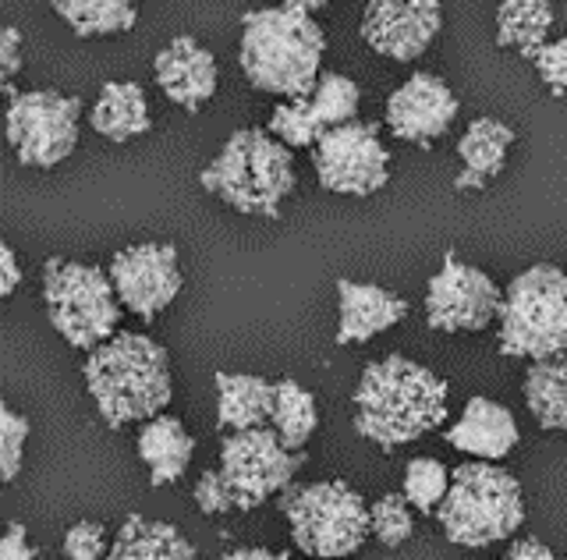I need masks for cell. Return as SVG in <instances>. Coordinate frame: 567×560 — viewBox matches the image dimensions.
Here are the masks:
<instances>
[{
    "label": "cell",
    "instance_id": "obj_23",
    "mask_svg": "<svg viewBox=\"0 0 567 560\" xmlns=\"http://www.w3.org/2000/svg\"><path fill=\"white\" fill-rule=\"evenodd\" d=\"M106 560H199L192 542L167 521L132 515L121 525Z\"/></svg>",
    "mask_w": 567,
    "mask_h": 560
},
{
    "label": "cell",
    "instance_id": "obj_24",
    "mask_svg": "<svg viewBox=\"0 0 567 560\" xmlns=\"http://www.w3.org/2000/svg\"><path fill=\"white\" fill-rule=\"evenodd\" d=\"M554 29V0H501L496 8V43L518 50L522 58H536L549 43Z\"/></svg>",
    "mask_w": 567,
    "mask_h": 560
},
{
    "label": "cell",
    "instance_id": "obj_40",
    "mask_svg": "<svg viewBox=\"0 0 567 560\" xmlns=\"http://www.w3.org/2000/svg\"><path fill=\"white\" fill-rule=\"evenodd\" d=\"M224 560H295L288 553H274V550H262V547H238V550H230Z\"/></svg>",
    "mask_w": 567,
    "mask_h": 560
},
{
    "label": "cell",
    "instance_id": "obj_6",
    "mask_svg": "<svg viewBox=\"0 0 567 560\" xmlns=\"http://www.w3.org/2000/svg\"><path fill=\"white\" fill-rule=\"evenodd\" d=\"M501 352L543 362L567 352V273L539 262L511 280L501 305Z\"/></svg>",
    "mask_w": 567,
    "mask_h": 560
},
{
    "label": "cell",
    "instance_id": "obj_20",
    "mask_svg": "<svg viewBox=\"0 0 567 560\" xmlns=\"http://www.w3.org/2000/svg\"><path fill=\"white\" fill-rule=\"evenodd\" d=\"M217 426L224 433H245L270 426L274 383L248 373H217Z\"/></svg>",
    "mask_w": 567,
    "mask_h": 560
},
{
    "label": "cell",
    "instance_id": "obj_36",
    "mask_svg": "<svg viewBox=\"0 0 567 560\" xmlns=\"http://www.w3.org/2000/svg\"><path fill=\"white\" fill-rule=\"evenodd\" d=\"M18 68H22V32L14 25H4V32H0V75H4V90H14Z\"/></svg>",
    "mask_w": 567,
    "mask_h": 560
},
{
    "label": "cell",
    "instance_id": "obj_18",
    "mask_svg": "<svg viewBox=\"0 0 567 560\" xmlns=\"http://www.w3.org/2000/svg\"><path fill=\"white\" fill-rule=\"evenodd\" d=\"M447 440L478 462H501L518 447L522 433H518V423H514L511 408H504L501 401L472 397L457 423L447 429Z\"/></svg>",
    "mask_w": 567,
    "mask_h": 560
},
{
    "label": "cell",
    "instance_id": "obj_2",
    "mask_svg": "<svg viewBox=\"0 0 567 560\" xmlns=\"http://www.w3.org/2000/svg\"><path fill=\"white\" fill-rule=\"evenodd\" d=\"M323 54L327 37L309 11L295 4L245 11L238 61L252 90L284 100L312 96L323 75Z\"/></svg>",
    "mask_w": 567,
    "mask_h": 560
},
{
    "label": "cell",
    "instance_id": "obj_13",
    "mask_svg": "<svg viewBox=\"0 0 567 560\" xmlns=\"http://www.w3.org/2000/svg\"><path fill=\"white\" fill-rule=\"evenodd\" d=\"M111 280L121 305L142 320H156L177 294H182V267H177V249L159 241L128 245L111 259Z\"/></svg>",
    "mask_w": 567,
    "mask_h": 560
},
{
    "label": "cell",
    "instance_id": "obj_4",
    "mask_svg": "<svg viewBox=\"0 0 567 560\" xmlns=\"http://www.w3.org/2000/svg\"><path fill=\"white\" fill-rule=\"evenodd\" d=\"M199 182L245 217H277L295 191V156L270 132L241 128L203 167Z\"/></svg>",
    "mask_w": 567,
    "mask_h": 560
},
{
    "label": "cell",
    "instance_id": "obj_15",
    "mask_svg": "<svg viewBox=\"0 0 567 560\" xmlns=\"http://www.w3.org/2000/svg\"><path fill=\"white\" fill-rule=\"evenodd\" d=\"M461 114L454 90L440 75L415 72L404 85H398L386 100L383 121L401 143L408 146H433L443 138Z\"/></svg>",
    "mask_w": 567,
    "mask_h": 560
},
{
    "label": "cell",
    "instance_id": "obj_32",
    "mask_svg": "<svg viewBox=\"0 0 567 560\" xmlns=\"http://www.w3.org/2000/svg\"><path fill=\"white\" fill-rule=\"evenodd\" d=\"M29 440V418L18 415L11 405H0V476L14 483L22 471V454Z\"/></svg>",
    "mask_w": 567,
    "mask_h": 560
},
{
    "label": "cell",
    "instance_id": "obj_17",
    "mask_svg": "<svg viewBox=\"0 0 567 560\" xmlns=\"http://www.w3.org/2000/svg\"><path fill=\"white\" fill-rule=\"evenodd\" d=\"M341 299V323H337V344H365L369 338L398 326L408 317V302L380 284H359V280H337Z\"/></svg>",
    "mask_w": 567,
    "mask_h": 560
},
{
    "label": "cell",
    "instance_id": "obj_3",
    "mask_svg": "<svg viewBox=\"0 0 567 560\" xmlns=\"http://www.w3.org/2000/svg\"><path fill=\"white\" fill-rule=\"evenodd\" d=\"M85 387L106 426L150 423L174 397L171 359L146 334H117L85 359Z\"/></svg>",
    "mask_w": 567,
    "mask_h": 560
},
{
    "label": "cell",
    "instance_id": "obj_35",
    "mask_svg": "<svg viewBox=\"0 0 567 560\" xmlns=\"http://www.w3.org/2000/svg\"><path fill=\"white\" fill-rule=\"evenodd\" d=\"M195 504H199L203 515H227L235 511V500L227 494V483L220 476V468H209L195 483Z\"/></svg>",
    "mask_w": 567,
    "mask_h": 560
},
{
    "label": "cell",
    "instance_id": "obj_5",
    "mask_svg": "<svg viewBox=\"0 0 567 560\" xmlns=\"http://www.w3.org/2000/svg\"><path fill=\"white\" fill-rule=\"evenodd\" d=\"M525 521V497L511 471L493 462L457 465L451 476V489L440 504L443 536L457 547H489L514 536Z\"/></svg>",
    "mask_w": 567,
    "mask_h": 560
},
{
    "label": "cell",
    "instance_id": "obj_9",
    "mask_svg": "<svg viewBox=\"0 0 567 560\" xmlns=\"http://www.w3.org/2000/svg\"><path fill=\"white\" fill-rule=\"evenodd\" d=\"M8 93V146L25 167L50 170L79 146L82 103L58 90H4Z\"/></svg>",
    "mask_w": 567,
    "mask_h": 560
},
{
    "label": "cell",
    "instance_id": "obj_39",
    "mask_svg": "<svg viewBox=\"0 0 567 560\" xmlns=\"http://www.w3.org/2000/svg\"><path fill=\"white\" fill-rule=\"evenodd\" d=\"M504 560H557V557L539 539H514L504 553Z\"/></svg>",
    "mask_w": 567,
    "mask_h": 560
},
{
    "label": "cell",
    "instance_id": "obj_25",
    "mask_svg": "<svg viewBox=\"0 0 567 560\" xmlns=\"http://www.w3.org/2000/svg\"><path fill=\"white\" fill-rule=\"evenodd\" d=\"M58 19L75 32V37H117V32L135 29L138 0H50Z\"/></svg>",
    "mask_w": 567,
    "mask_h": 560
},
{
    "label": "cell",
    "instance_id": "obj_34",
    "mask_svg": "<svg viewBox=\"0 0 567 560\" xmlns=\"http://www.w3.org/2000/svg\"><path fill=\"white\" fill-rule=\"evenodd\" d=\"M532 61H536V72L546 82V90L554 96H567V37L546 43Z\"/></svg>",
    "mask_w": 567,
    "mask_h": 560
},
{
    "label": "cell",
    "instance_id": "obj_26",
    "mask_svg": "<svg viewBox=\"0 0 567 560\" xmlns=\"http://www.w3.org/2000/svg\"><path fill=\"white\" fill-rule=\"evenodd\" d=\"M525 405L543 429H567V352L528 365Z\"/></svg>",
    "mask_w": 567,
    "mask_h": 560
},
{
    "label": "cell",
    "instance_id": "obj_7",
    "mask_svg": "<svg viewBox=\"0 0 567 560\" xmlns=\"http://www.w3.org/2000/svg\"><path fill=\"white\" fill-rule=\"evenodd\" d=\"M43 302L50 326L82 352H93V348L114 338L124 309L111 273L75 259L43 262Z\"/></svg>",
    "mask_w": 567,
    "mask_h": 560
},
{
    "label": "cell",
    "instance_id": "obj_22",
    "mask_svg": "<svg viewBox=\"0 0 567 560\" xmlns=\"http://www.w3.org/2000/svg\"><path fill=\"white\" fill-rule=\"evenodd\" d=\"M192 450L195 440L182 426V418L174 415H156L138 433V458L150 468L153 486H167L182 479L192 465Z\"/></svg>",
    "mask_w": 567,
    "mask_h": 560
},
{
    "label": "cell",
    "instance_id": "obj_14",
    "mask_svg": "<svg viewBox=\"0 0 567 560\" xmlns=\"http://www.w3.org/2000/svg\"><path fill=\"white\" fill-rule=\"evenodd\" d=\"M440 0H369L362 11V40L398 64L422 58L440 37Z\"/></svg>",
    "mask_w": 567,
    "mask_h": 560
},
{
    "label": "cell",
    "instance_id": "obj_41",
    "mask_svg": "<svg viewBox=\"0 0 567 560\" xmlns=\"http://www.w3.org/2000/svg\"><path fill=\"white\" fill-rule=\"evenodd\" d=\"M288 4H295V8H301V11H309V14H316V11H323L330 0H288Z\"/></svg>",
    "mask_w": 567,
    "mask_h": 560
},
{
    "label": "cell",
    "instance_id": "obj_27",
    "mask_svg": "<svg viewBox=\"0 0 567 560\" xmlns=\"http://www.w3.org/2000/svg\"><path fill=\"white\" fill-rule=\"evenodd\" d=\"M270 426L277 429L280 444L288 450H301L312 433L319 426V412H316V401L312 394L301 387L295 380H280L274 383V415H270Z\"/></svg>",
    "mask_w": 567,
    "mask_h": 560
},
{
    "label": "cell",
    "instance_id": "obj_1",
    "mask_svg": "<svg viewBox=\"0 0 567 560\" xmlns=\"http://www.w3.org/2000/svg\"><path fill=\"white\" fill-rule=\"evenodd\" d=\"M447 423V383L415 359L372 362L354 391V429L380 450L415 444Z\"/></svg>",
    "mask_w": 567,
    "mask_h": 560
},
{
    "label": "cell",
    "instance_id": "obj_11",
    "mask_svg": "<svg viewBox=\"0 0 567 560\" xmlns=\"http://www.w3.org/2000/svg\"><path fill=\"white\" fill-rule=\"evenodd\" d=\"M316 178L337 196H377L390 182V153L380 143V128L365 121H348L330 128L312 149Z\"/></svg>",
    "mask_w": 567,
    "mask_h": 560
},
{
    "label": "cell",
    "instance_id": "obj_8",
    "mask_svg": "<svg viewBox=\"0 0 567 560\" xmlns=\"http://www.w3.org/2000/svg\"><path fill=\"white\" fill-rule=\"evenodd\" d=\"M280 511L291 525L295 547L319 560L351 557L372 532L365 500L359 497V489H351L341 479L288 489Z\"/></svg>",
    "mask_w": 567,
    "mask_h": 560
},
{
    "label": "cell",
    "instance_id": "obj_33",
    "mask_svg": "<svg viewBox=\"0 0 567 560\" xmlns=\"http://www.w3.org/2000/svg\"><path fill=\"white\" fill-rule=\"evenodd\" d=\"M111 542H106V529L100 521H79L71 525L64 536V557L68 560H106Z\"/></svg>",
    "mask_w": 567,
    "mask_h": 560
},
{
    "label": "cell",
    "instance_id": "obj_31",
    "mask_svg": "<svg viewBox=\"0 0 567 560\" xmlns=\"http://www.w3.org/2000/svg\"><path fill=\"white\" fill-rule=\"evenodd\" d=\"M369 521H372V536H377L383 547H401L412 536L415 521H412V504L408 497L386 494L369 507Z\"/></svg>",
    "mask_w": 567,
    "mask_h": 560
},
{
    "label": "cell",
    "instance_id": "obj_19",
    "mask_svg": "<svg viewBox=\"0 0 567 560\" xmlns=\"http://www.w3.org/2000/svg\"><path fill=\"white\" fill-rule=\"evenodd\" d=\"M514 146V128L504 125L501 117H478L465 128L457 143L461 156V174L454 178L457 191H478L486 188L496 174L504 170L507 153Z\"/></svg>",
    "mask_w": 567,
    "mask_h": 560
},
{
    "label": "cell",
    "instance_id": "obj_30",
    "mask_svg": "<svg viewBox=\"0 0 567 560\" xmlns=\"http://www.w3.org/2000/svg\"><path fill=\"white\" fill-rule=\"evenodd\" d=\"M447 489H451V471L436 458H415L404 468V497L419 511H440Z\"/></svg>",
    "mask_w": 567,
    "mask_h": 560
},
{
    "label": "cell",
    "instance_id": "obj_29",
    "mask_svg": "<svg viewBox=\"0 0 567 560\" xmlns=\"http://www.w3.org/2000/svg\"><path fill=\"white\" fill-rule=\"evenodd\" d=\"M359 103H362V93L348 75H337V72L319 75V85L312 93V107H316L319 121L327 125V132L354 121V114H359Z\"/></svg>",
    "mask_w": 567,
    "mask_h": 560
},
{
    "label": "cell",
    "instance_id": "obj_28",
    "mask_svg": "<svg viewBox=\"0 0 567 560\" xmlns=\"http://www.w3.org/2000/svg\"><path fill=\"white\" fill-rule=\"evenodd\" d=\"M270 135L280 138L288 149H316L319 138L327 135V125L319 121L312 96H301V100H288V103H280V107H274Z\"/></svg>",
    "mask_w": 567,
    "mask_h": 560
},
{
    "label": "cell",
    "instance_id": "obj_10",
    "mask_svg": "<svg viewBox=\"0 0 567 560\" xmlns=\"http://www.w3.org/2000/svg\"><path fill=\"white\" fill-rule=\"evenodd\" d=\"M301 462H306V454L284 447L274 426L227 433L220 444V476L230 500H235V511H252V507L284 494L298 476Z\"/></svg>",
    "mask_w": 567,
    "mask_h": 560
},
{
    "label": "cell",
    "instance_id": "obj_37",
    "mask_svg": "<svg viewBox=\"0 0 567 560\" xmlns=\"http://www.w3.org/2000/svg\"><path fill=\"white\" fill-rule=\"evenodd\" d=\"M0 560H40V557H35V550H32L25 529L18 521L8 525L4 542H0Z\"/></svg>",
    "mask_w": 567,
    "mask_h": 560
},
{
    "label": "cell",
    "instance_id": "obj_16",
    "mask_svg": "<svg viewBox=\"0 0 567 560\" xmlns=\"http://www.w3.org/2000/svg\"><path fill=\"white\" fill-rule=\"evenodd\" d=\"M153 75L159 82V93L188 114L206 107L213 93H217V79H220L217 58L192 37H177L159 50L153 61Z\"/></svg>",
    "mask_w": 567,
    "mask_h": 560
},
{
    "label": "cell",
    "instance_id": "obj_38",
    "mask_svg": "<svg viewBox=\"0 0 567 560\" xmlns=\"http://www.w3.org/2000/svg\"><path fill=\"white\" fill-rule=\"evenodd\" d=\"M18 280H22V267H18V256L11 245H0V294L11 299Z\"/></svg>",
    "mask_w": 567,
    "mask_h": 560
},
{
    "label": "cell",
    "instance_id": "obj_12",
    "mask_svg": "<svg viewBox=\"0 0 567 560\" xmlns=\"http://www.w3.org/2000/svg\"><path fill=\"white\" fill-rule=\"evenodd\" d=\"M504 291L496 280L454 252L443 256V267L425 288V323L440 334H475L501 317Z\"/></svg>",
    "mask_w": 567,
    "mask_h": 560
},
{
    "label": "cell",
    "instance_id": "obj_21",
    "mask_svg": "<svg viewBox=\"0 0 567 560\" xmlns=\"http://www.w3.org/2000/svg\"><path fill=\"white\" fill-rule=\"evenodd\" d=\"M89 121H93V128L103 138H111L117 146L150 135L153 128L150 100L135 82H106L93 103V111H89Z\"/></svg>",
    "mask_w": 567,
    "mask_h": 560
}]
</instances>
